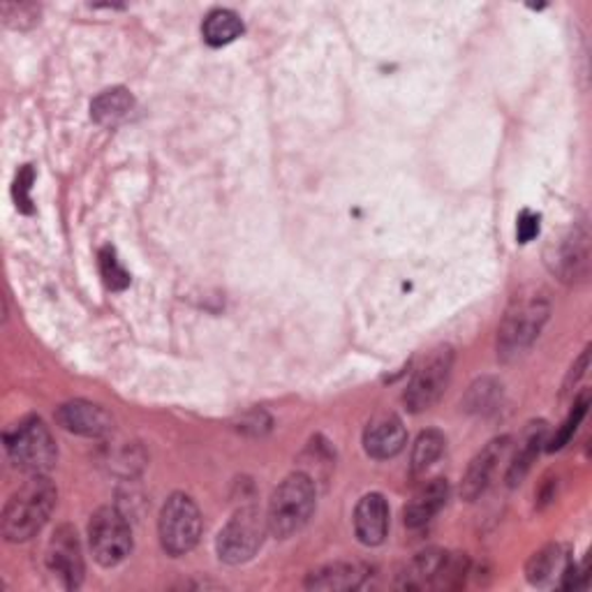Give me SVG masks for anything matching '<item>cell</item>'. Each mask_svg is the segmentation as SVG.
Here are the masks:
<instances>
[{
  "instance_id": "6da1fadb",
  "label": "cell",
  "mask_w": 592,
  "mask_h": 592,
  "mask_svg": "<svg viewBox=\"0 0 592 592\" xmlns=\"http://www.w3.org/2000/svg\"><path fill=\"white\" fill-rule=\"evenodd\" d=\"M56 486L45 475L31 479L8 500L3 511V535L8 542H28L49 521L56 507Z\"/></svg>"
},
{
  "instance_id": "7a4b0ae2",
  "label": "cell",
  "mask_w": 592,
  "mask_h": 592,
  "mask_svg": "<svg viewBox=\"0 0 592 592\" xmlns=\"http://www.w3.org/2000/svg\"><path fill=\"white\" fill-rule=\"evenodd\" d=\"M315 500H318V493H315L312 477H308L306 472L289 475L273 490L269 502L267 525L271 535L287 540L294 532H299L312 517Z\"/></svg>"
},
{
  "instance_id": "3957f363",
  "label": "cell",
  "mask_w": 592,
  "mask_h": 592,
  "mask_svg": "<svg viewBox=\"0 0 592 592\" xmlns=\"http://www.w3.org/2000/svg\"><path fill=\"white\" fill-rule=\"evenodd\" d=\"M5 451L16 470L28 475H45L56 463V442L43 419L28 417L5 433Z\"/></svg>"
},
{
  "instance_id": "277c9868",
  "label": "cell",
  "mask_w": 592,
  "mask_h": 592,
  "mask_svg": "<svg viewBox=\"0 0 592 592\" xmlns=\"http://www.w3.org/2000/svg\"><path fill=\"white\" fill-rule=\"evenodd\" d=\"M161 544L169 556L179 558L190 554L202 537L200 507L186 493H174L161 511Z\"/></svg>"
},
{
  "instance_id": "5b68a950",
  "label": "cell",
  "mask_w": 592,
  "mask_h": 592,
  "mask_svg": "<svg viewBox=\"0 0 592 592\" xmlns=\"http://www.w3.org/2000/svg\"><path fill=\"white\" fill-rule=\"evenodd\" d=\"M546 320H548V301L544 296L530 294L511 304L502 320L498 339V350L502 357H517V354L528 350L537 341Z\"/></svg>"
},
{
  "instance_id": "8992f818",
  "label": "cell",
  "mask_w": 592,
  "mask_h": 592,
  "mask_svg": "<svg viewBox=\"0 0 592 592\" xmlns=\"http://www.w3.org/2000/svg\"><path fill=\"white\" fill-rule=\"evenodd\" d=\"M267 530V517H262L254 507H241L218 535L215 546H218L221 560L229 565L248 563L262 548Z\"/></svg>"
},
{
  "instance_id": "52a82bcc",
  "label": "cell",
  "mask_w": 592,
  "mask_h": 592,
  "mask_svg": "<svg viewBox=\"0 0 592 592\" xmlns=\"http://www.w3.org/2000/svg\"><path fill=\"white\" fill-rule=\"evenodd\" d=\"M88 544L93 558L103 567L121 565L132 550L128 519L116 507L97 509L88 523Z\"/></svg>"
},
{
  "instance_id": "ba28073f",
  "label": "cell",
  "mask_w": 592,
  "mask_h": 592,
  "mask_svg": "<svg viewBox=\"0 0 592 592\" xmlns=\"http://www.w3.org/2000/svg\"><path fill=\"white\" fill-rule=\"evenodd\" d=\"M451 368H453V350L451 347L433 350L422 362V366L414 370L412 380L405 389L403 401L407 410L424 412L436 405L449 384Z\"/></svg>"
},
{
  "instance_id": "9c48e42d",
  "label": "cell",
  "mask_w": 592,
  "mask_h": 592,
  "mask_svg": "<svg viewBox=\"0 0 592 592\" xmlns=\"http://www.w3.org/2000/svg\"><path fill=\"white\" fill-rule=\"evenodd\" d=\"M47 563L51 575L61 581L66 590H74L84 581V558L82 546H79L76 532L70 525L56 530V535L49 542Z\"/></svg>"
},
{
  "instance_id": "30bf717a",
  "label": "cell",
  "mask_w": 592,
  "mask_h": 592,
  "mask_svg": "<svg viewBox=\"0 0 592 592\" xmlns=\"http://www.w3.org/2000/svg\"><path fill=\"white\" fill-rule=\"evenodd\" d=\"M56 419L66 430L84 438H105L114 428L111 414L103 405H95L88 401H70L61 405Z\"/></svg>"
},
{
  "instance_id": "8fae6325",
  "label": "cell",
  "mask_w": 592,
  "mask_h": 592,
  "mask_svg": "<svg viewBox=\"0 0 592 592\" xmlns=\"http://www.w3.org/2000/svg\"><path fill=\"white\" fill-rule=\"evenodd\" d=\"M405 442H407V433L396 414H380V417H375L368 424L364 433L366 453L378 461L399 457Z\"/></svg>"
},
{
  "instance_id": "7c38bea8",
  "label": "cell",
  "mask_w": 592,
  "mask_h": 592,
  "mask_svg": "<svg viewBox=\"0 0 592 592\" xmlns=\"http://www.w3.org/2000/svg\"><path fill=\"white\" fill-rule=\"evenodd\" d=\"M509 447V438H496L490 440L475 459H472L465 477H463V486L461 493L465 500H477L482 493L488 488L493 475H496V467L502 461V457L507 453Z\"/></svg>"
},
{
  "instance_id": "4fadbf2b",
  "label": "cell",
  "mask_w": 592,
  "mask_h": 592,
  "mask_svg": "<svg viewBox=\"0 0 592 592\" xmlns=\"http://www.w3.org/2000/svg\"><path fill=\"white\" fill-rule=\"evenodd\" d=\"M354 532L362 544L378 546L389 532V507L380 493H368L354 509Z\"/></svg>"
},
{
  "instance_id": "5bb4252c",
  "label": "cell",
  "mask_w": 592,
  "mask_h": 592,
  "mask_svg": "<svg viewBox=\"0 0 592 592\" xmlns=\"http://www.w3.org/2000/svg\"><path fill=\"white\" fill-rule=\"evenodd\" d=\"M447 498H449L447 479L438 477V479L426 482L417 493H414L412 500L407 502V507L403 511L405 525L412 530L424 528L447 505Z\"/></svg>"
},
{
  "instance_id": "9a60e30c",
  "label": "cell",
  "mask_w": 592,
  "mask_h": 592,
  "mask_svg": "<svg viewBox=\"0 0 592 592\" xmlns=\"http://www.w3.org/2000/svg\"><path fill=\"white\" fill-rule=\"evenodd\" d=\"M366 579V569L359 565H350V563H333L327 565L318 571H312L308 577V588L310 590H354L359 588Z\"/></svg>"
},
{
  "instance_id": "2e32d148",
  "label": "cell",
  "mask_w": 592,
  "mask_h": 592,
  "mask_svg": "<svg viewBox=\"0 0 592 592\" xmlns=\"http://www.w3.org/2000/svg\"><path fill=\"white\" fill-rule=\"evenodd\" d=\"M569 563L571 558L563 546H556V544L546 546L540 550V554L532 556V560L528 563V581L535 585H546L556 577L563 579Z\"/></svg>"
},
{
  "instance_id": "e0dca14e",
  "label": "cell",
  "mask_w": 592,
  "mask_h": 592,
  "mask_svg": "<svg viewBox=\"0 0 592 592\" xmlns=\"http://www.w3.org/2000/svg\"><path fill=\"white\" fill-rule=\"evenodd\" d=\"M544 440H546V424L544 422L530 424V428L523 433V440L519 445L517 457H514V461H511V465H509V472H507L509 486H517V484L523 482V477L528 475L530 465L535 463Z\"/></svg>"
},
{
  "instance_id": "ac0fdd59",
  "label": "cell",
  "mask_w": 592,
  "mask_h": 592,
  "mask_svg": "<svg viewBox=\"0 0 592 592\" xmlns=\"http://www.w3.org/2000/svg\"><path fill=\"white\" fill-rule=\"evenodd\" d=\"M132 109V95L126 88H109L95 97L91 105V118L100 126H114Z\"/></svg>"
},
{
  "instance_id": "d6986e66",
  "label": "cell",
  "mask_w": 592,
  "mask_h": 592,
  "mask_svg": "<svg viewBox=\"0 0 592 592\" xmlns=\"http://www.w3.org/2000/svg\"><path fill=\"white\" fill-rule=\"evenodd\" d=\"M204 39L211 47H225L244 33L241 16L232 10H213L202 26Z\"/></svg>"
},
{
  "instance_id": "ffe728a7",
  "label": "cell",
  "mask_w": 592,
  "mask_h": 592,
  "mask_svg": "<svg viewBox=\"0 0 592 592\" xmlns=\"http://www.w3.org/2000/svg\"><path fill=\"white\" fill-rule=\"evenodd\" d=\"M445 451V436L440 430H426L414 442L412 449V472L422 475L433 463H436Z\"/></svg>"
},
{
  "instance_id": "44dd1931",
  "label": "cell",
  "mask_w": 592,
  "mask_h": 592,
  "mask_svg": "<svg viewBox=\"0 0 592 592\" xmlns=\"http://www.w3.org/2000/svg\"><path fill=\"white\" fill-rule=\"evenodd\" d=\"M100 273L109 289H126L130 285V273L116 260L114 248L100 250Z\"/></svg>"
},
{
  "instance_id": "7402d4cb",
  "label": "cell",
  "mask_w": 592,
  "mask_h": 592,
  "mask_svg": "<svg viewBox=\"0 0 592 592\" xmlns=\"http://www.w3.org/2000/svg\"><path fill=\"white\" fill-rule=\"evenodd\" d=\"M585 412H588V396H583L577 405H575V410H571V414H569V419L560 426V430H558V436L554 438V440H550V445H548V451H558V449H563L569 440H571V436H575V433H577V428H579V424H581V419L585 417Z\"/></svg>"
},
{
  "instance_id": "603a6c76",
  "label": "cell",
  "mask_w": 592,
  "mask_h": 592,
  "mask_svg": "<svg viewBox=\"0 0 592 592\" xmlns=\"http://www.w3.org/2000/svg\"><path fill=\"white\" fill-rule=\"evenodd\" d=\"M500 387L496 382H490V380H482L477 382L475 387H472L470 391V410H475V412H488L493 410V405H496L498 396H500Z\"/></svg>"
},
{
  "instance_id": "cb8c5ba5",
  "label": "cell",
  "mask_w": 592,
  "mask_h": 592,
  "mask_svg": "<svg viewBox=\"0 0 592 592\" xmlns=\"http://www.w3.org/2000/svg\"><path fill=\"white\" fill-rule=\"evenodd\" d=\"M33 181H35V171L31 165L22 167L16 171V179H14V202H16V209L24 211V213H31L33 211V202H31V188H33Z\"/></svg>"
},
{
  "instance_id": "d4e9b609",
  "label": "cell",
  "mask_w": 592,
  "mask_h": 592,
  "mask_svg": "<svg viewBox=\"0 0 592 592\" xmlns=\"http://www.w3.org/2000/svg\"><path fill=\"white\" fill-rule=\"evenodd\" d=\"M39 10L35 5H3L5 24L12 28H24L28 24L37 22Z\"/></svg>"
},
{
  "instance_id": "484cf974",
  "label": "cell",
  "mask_w": 592,
  "mask_h": 592,
  "mask_svg": "<svg viewBox=\"0 0 592 592\" xmlns=\"http://www.w3.org/2000/svg\"><path fill=\"white\" fill-rule=\"evenodd\" d=\"M540 234V215L532 211H523L517 223V236L521 244H530Z\"/></svg>"
}]
</instances>
